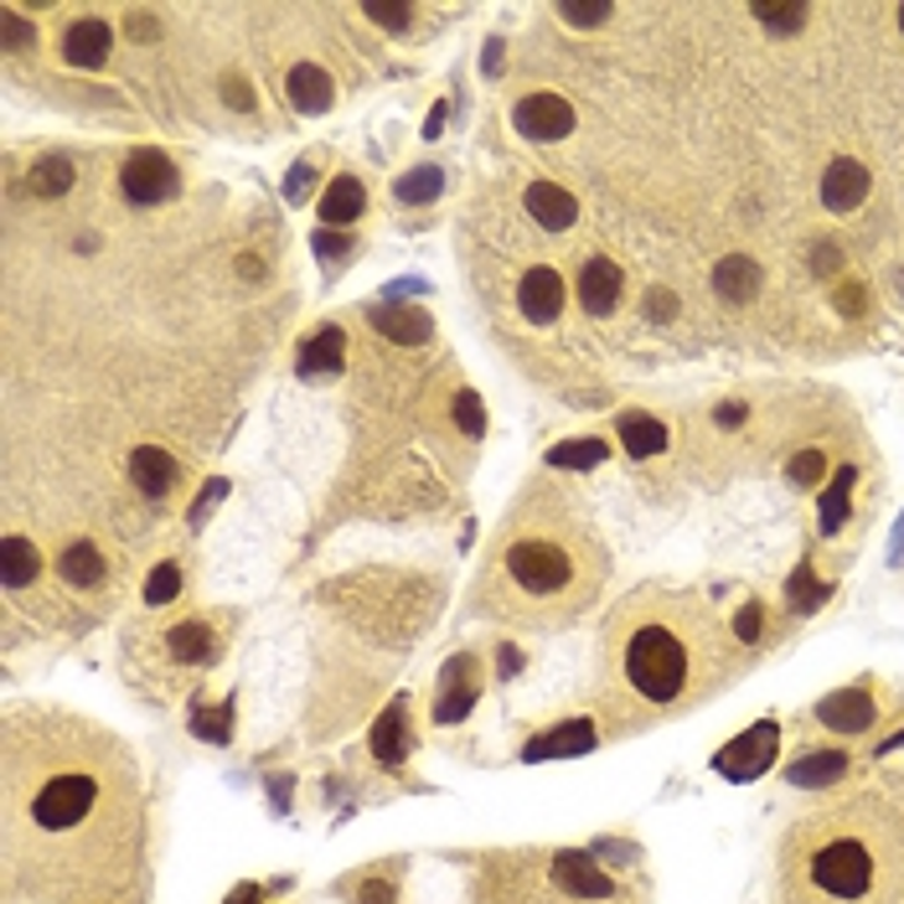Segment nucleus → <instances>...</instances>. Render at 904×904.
Returning a JSON list of instances; mask_svg holds the SVG:
<instances>
[{
  "mask_svg": "<svg viewBox=\"0 0 904 904\" xmlns=\"http://www.w3.org/2000/svg\"><path fill=\"white\" fill-rule=\"evenodd\" d=\"M626 677L641 698L672 703V698L683 692V683H688V651H683V641H677L672 630L641 626L626 647Z\"/></svg>",
  "mask_w": 904,
  "mask_h": 904,
  "instance_id": "1",
  "label": "nucleus"
},
{
  "mask_svg": "<svg viewBox=\"0 0 904 904\" xmlns=\"http://www.w3.org/2000/svg\"><path fill=\"white\" fill-rule=\"evenodd\" d=\"M99 801V781L94 775H52L47 786L32 796V822L41 832H73L79 822H88V811Z\"/></svg>",
  "mask_w": 904,
  "mask_h": 904,
  "instance_id": "2",
  "label": "nucleus"
},
{
  "mask_svg": "<svg viewBox=\"0 0 904 904\" xmlns=\"http://www.w3.org/2000/svg\"><path fill=\"white\" fill-rule=\"evenodd\" d=\"M811 879L827 889V894H837V900H858L868 884H873V858H868L864 843H832L817 853V864H811Z\"/></svg>",
  "mask_w": 904,
  "mask_h": 904,
  "instance_id": "3",
  "label": "nucleus"
},
{
  "mask_svg": "<svg viewBox=\"0 0 904 904\" xmlns=\"http://www.w3.org/2000/svg\"><path fill=\"white\" fill-rule=\"evenodd\" d=\"M775 745H781L775 724H755L749 734H739L734 745L719 749V755H713V766H719V775H728V781H755V775H766V770H770Z\"/></svg>",
  "mask_w": 904,
  "mask_h": 904,
  "instance_id": "4",
  "label": "nucleus"
},
{
  "mask_svg": "<svg viewBox=\"0 0 904 904\" xmlns=\"http://www.w3.org/2000/svg\"><path fill=\"white\" fill-rule=\"evenodd\" d=\"M119 186H124V197L135 202V207H156V202H166L177 192V166L160 156V150H135L130 166H124V177H119Z\"/></svg>",
  "mask_w": 904,
  "mask_h": 904,
  "instance_id": "5",
  "label": "nucleus"
},
{
  "mask_svg": "<svg viewBox=\"0 0 904 904\" xmlns=\"http://www.w3.org/2000/svg\"><path fill=\"white\" fill-rule=\"evenodd\" d=\"M507 569L517 574V584L532 594H549L569 579V558L553 549V543H517L507 553Z\"/></svg>",
  "mask_w": 904,
  "mask_h": 904,
  "instance_id": "6",
  "label": "nucleus"
},
{
  "mask_svg": "<svg viewBox=\"0 0 904 904\" xmlns=\"http://www.w3.org/2000/svg\"><path fill=\"white\" fill-rule=\"evenodd\" d=\"M517 130L532 140H564L574 130V104L558 94H532L517 104Z\"/></svg>",
  "mask_w": 904,
  "mask_h": 904,
  "instance_id": "7",
  "label": "nucleus"
},
{
  "mask_svg": "<svg viewBox=\"0 0 904 904\" xmlns=\"http://www.w3.org/2000/svg\"><path fill=\"white\" fill-rule=\"evenodd\" d=\"M864 197H868V171L858 166V160L843 156L822 171V202L832 207V213H853Z\"/></svg>",
  "mask_w": 904,
  "mask_h": 904,
  "instance_id": "8",
  "label": "nucleus"
},
{
  "mask_svg": "<svg viewBox=\"0 0 904 904\" xmlns=\"http://www.w3.org/2000/svg\"><path fill=\"white\" fill-rule=\"evenodd\" d=\"M517 305H522V315L528 321H558V311H564V279L553 275V269H532L522 285H517Z\"/></svg>",
  "mask_w": 904,
  "mask_h": 904,
  "instance_id": "9",
  "label": "nucleus"
},
{
  "mask_svg": "<svg viewBox=\"0 0 904 904\" xmlns=\"http://www.w3.org/2000/svg\"><path fill=\"white\" fill-rule=\"evenodd\" d=\"M579 305L590 315H610L620 305V269L615 258H590L584 275H579Z\"/></svg>",
  "mask_w": 904,
  "mask_h": 904,
  "instance_id": "10",
  "label": "nucleus"
},
{
  "mask_svg": "<svg viewBox=\"0 0 904 904\" xmlns=\"http://www.w3.org/2000/svg\"><path fill=\"white\" fill-rule=\"evenodd\" d=\"M817 719H822L827 728H837V734H864V728L873 724V698L858 688L832 692V698L817 703Z\"/></svg>",
  "mask_w": 904,
  "mask_h": 904,
  "instance_id": "11",
  "label": "nucleus"
},
{
  "mask_svg": "<svg viewBox=\"0 0 904 904\" xmlns=\"http://www.w3.org/2000/svg\"><path fill=\"white\" fill-rule=\"evenodd\" d=\"M528 213L549 228V233H564L574 228V217H579V202L564 192V186H553V181H532L528 186Z\"/></svg>",
  "mask_w": 904,
  "mask_h": 904,
  "instance_id": "12",
  "label": "nucleus"
},
{
  "mask_svg": "<svg viewBox=\"0 0 904 904\" xmlns=\"http://www.w3.org/2000/svg\"><path fill=\"white\" fill-rule=\"evenodd\" d=\"M109 41H114V32H109L104 21H79V26L68 32V41H62V52H68L73 68H104Z\"/></svg>",
  "mask_w": 904,
  "mask_h": 904,
  "instance_id": "13",
  "label": "nucleus"
},
{
  "mask_svg": "<svg viewBox=\"0 0 904 904\" xmlns=\"http://www.w3.org/2000/svg\"><path fill=\"white\" fill-rule=\"evenodd\" d=\"M130 481H135L145 496H160L177 481V460L166 450H156V445H140V450L130 455Z\"/></svg>",
  "mask_w": 904,
  "mask_h": 904,
  "instance_id": "14",
  "label": "nucleus"
},
{
  "mask_svg": "<svg viewBox=\"0 0 904 904\" xmlns=\"http://www.w3.org/2000/svg\"><path fill=\"white\" fill-rule=\"evenodd\" d=\"M553 873H558V884L574 889V894H584V900H610V894H615V884H610V879L590 864V858H584V853H564Z\"/></svg>",
  "mask_w": 904,
  "mask_h": 904,
  "instance_id": "15",
  "label": "nucleus"
},
{
  "mask_svg": "<svg viewBox=\"0 0 904 904\" xmlns=\"http://www.w3.org/2000/svg\"><path fill=\"white\" fill-rule=\"evenodd\" d=\"M285 83H290V99H296L300 114H326V109H332V79H326L315 62H300Z\"/></svg>",
  "mask_w": 904,
  "mask_h": 904,
  "instance_id": "16",
  "label": "nucleus"
},
{
  "mask_svg": "<svg viewBox=\"0 0 904 904\" xmlns=\"http://www.w3.org/2000/svg\"><path fill=\"white\" fill-rule=\"evenodd\" d=\"M321 222H352V217H362V207H367V192H362V181L357 177H336L326 192H321Z\"/></svg>",
  "mask_w": 904,
  "mask_h": 904,
  "instance_id": "17",
  "label": "nucleus"
},
{
  "mask_svg": "<svg viewBox=\"0 0 904 904\" xmlns=\"http://www.w3.org/2000/svg\"><path fill=\"white\" fill-rule=\"evenodd\" d=\"M713 285H719V296L724 300H755V290H760V269H755V258L745 254H728L719 258V269H713Z\"/></svg>",
  "mask_w": 904,
  "mask_h": 904,
  "instance_id": "18",
  "label": "nucleus"
},
{
  "mask_svg": "<svg viewBox=\"0 0 904 904\" xmlns=\"http://www.w3.org/2000/svg\"><path fill=\"white\" fill-rule=\"evenodd\" d=\"M377 332L403 341V347H419V341H430V315L424 311H403V305H377L373 311Z\"/></svg>",
  "mask_w": 904,
  "mask_h": 904,
  "instance_id": "19",
  "label": "nucleus"
},
{
  "mask_svg": "<svg viewBox=\"0 0 904 904\" xmlns=\"http://www.w3.org/2000/svg\"><path fill=\"white\" fill-rule=\"evenodd\" d=\"M341 352H347V336L326 326L321 336H311L305 347H300V373L305 377H321V373H336L341 367Z\"/></svg>",
  "mask_w": 904,
  "mask_h": 904,
  "instance_id": "20",
  "label": "nucleus"
},
{
  "mask_svg": "<svg viewBox=\"0 0 904 904\" xmlns=\"http://www.w3.org/2000/svg\"><path fill=\"white\" fill-rule=\"evenodd\" d=\"M37 569H41V553H37V543H26V538H5L0 543V574H5V584L11 590H21V584H32L37 579Z\"/></svg>",
  "mask_w": 904,
  "mask_h": 904,
  "instance_id": "21",
  "label": "nucleus"
},
{
  "mask_svg": "<svg viewBox=\"0 0 904 904\" xmlns=\"http://www.w3.org/2000/svg\"><path fill=\"white\" fill-rule=\"evenodd\" d=\"M403 724H409V713H403V703H394L383 719H377L373 728V755L383 760V766H398L403 755H409V734H403Z\"/></svg>",
  "mask_w": 904,
  "mask_h": 904,
  "instance_id": "22",
  "label": "nucleus"
},
{
  "mask_svg": "<svg viewBox=\"0 0 904 904\" xmlns=\"http://www.w3.org/2000/svg\"><path fill=\"white\" fill-rule=\"evenodd\" d=\"M620 439H626V450L636 455V460H647V455H656L667 445V430H662L651 413H626V419H620Z\"/></svg>",
  "mask_w": 904,
  "mask_h": 904,
  "instance_id": "23",
  "label": "nucleus"
},
{
  "mask_svg": "<svg viewBox=\"0 0 904 904\" xmlns=\"http://www.w3.org/2000/svg\"><path fill=\"white\" fill-rule=\"evenodd\" d=\"M594 745V724H564L553 728L549 739H532L528 760H549V755H569V749H590Z\"/></svg>",
  "mask_w": 904,
  "mask_h": 904,
  "instance_id": "24",
  "label": "nucleus"
},
{
  "mask_svg": "<svg viewBox=\"0 0 904 904\" xmlns=\"http://www.w3.org/2000/svg\"><path fill=\"white\" fill-rule=\"evenodd\" d=\"M62 579H68V584H83V590H88V584H99V579H104L99 549H94V543H73V549L62 553Z\"/></svg>",
  "mask_w": 904,
  "mask_h": 904,
  "instance_id": "25",
  "label": "nucleus"
},
{
  "mask_svg": "<svg viewBox=\"0 0 904 904\" xmlns=\"http://www.w3.org/2000/svg\"><path fill=\"white\" fill-rule=\"evenodd\" d=\"M166 647H171V656H177V662H207V656H213V636H207V626L186 620V626H171Z\"/></svg>",
  "mask_w": 904,
  "mask_h": 904,
  "instance_id": "26",
  "label": "nucleus"
},
{
  "mask_svg": "<svg viewBox=\"0 0 904 904\" xmlns=\"http://www.w3.org/2000/svg\"><path fill=\"white\" fill-rule=\"evenodd\" d=\"M32 192H37V197H62V192H68V186H73V166H68V160L62 156H52V160H37V166H32Z\"/></svg>",
  "mask_w": 904,
  "mask_h": 904,
  "instance_id": "27",
  "label": "nucleus"
},
{
  "mask_svg": "<svg viewBox=\"0 0 904 904\" xmlns=\"http://www.w3.org/2000/svg\"><path fill=\"white\" fill-rule=\"evenodd\" d=\"M847 492H853V466H843V471L832 475V486H827V496H822V532H837V528H843Z\"/></svg>",
  "mask_w": 904,
  "mask_h": 904,
  "instance_id": "28",
  "label": "nucleus"
},
{
  "mask_svg": "<svg viewBox=\"0 0 904 904\" xmlns=\"http://www.w3.org/2000/svg\"><path fill=\"white\" fill-rule=\"evenodd\" d=\"M843 770H847L843 755H811L801 766H791V781H796V786H827V781H837Z\"/></svg>",
  "mask_w": 904,
  "mask_h": 904,
  "instance_id": "29",
  "label": "nucleus"
},
{
  "mask_svg": "<svg viewBox=\"0 0 904 904\" xmlns=\"http://www.w3.org/2000/svg\"><path fill=\"white\" fill-rule=\"evenodd\" d=\"M755 16L766 21L770 32L791 37V32H801V26H806V16H811V11H806L801 0H791V5H755Z\"/></svg>",
  "mask_w": 904,
  "mask_h": 904,
  "instance_id": "30",
  "label": "nucleus"
},
{
  "mask_svg": "<svg viewBox=\"0 0 904 904\" xmlns=\"http://www.w3.org/2000/svg\"><path fill=\"white\" fill-rule=\"evenodd\" d=\"M471 703H475L471 683H450V677H445V698H439L434 713H439V724H455V719H466V713H471Z\"/></svg>",
  "mask_w": 904,
  "mask_h": 904,
  "instance_id": "31",
  "label": "nucleus"
},
{
  "mask_svg": "<svg viewBox=\"0 0 904 904\" xmlns=\"http://www.w3.org/2000/svg\"><path fill=\"white\" fill-rule=\"evenodd\" d=\"M439 186H445V177H439L434 166H424V171H413V177L398 181V197L403 202H434L439 197Z\"/></svg>",
  "mask_w": 904,
  "mask_h": 904,
  "instance_id": "32",
  "label": "nucleus"
},
{
  "mask_svg": "<svg viewBox=\"0 0 904 904\" xmlns=\"http://www.w3.org/2000/svg\"><path fill=\"white\" fill-rule=\"evenodd\" d=\"M553 466H600L605 460V445L600 439H579V445H558V450H549Z\"/></svg>",
  "mask_w": 904,
  "mask_h": 904,
  "instance_id": "33",
  "label": "nucleus"
},
{
  "mask_svg": "<svg viewBox=\"0 0 904 904\" xmlns=\"http://www.w3.org/2000/svg\"><path fill=\"white\" fill-rule=\"evenodd\" d=\"M558 11L569 26H600V21H610V0H564Z\"/></svg>",
  "mask_w": 904,
  "mask_h": 904,
  "instance_id": "34",
  "label": "nucleus"
},
{
  "mask_svg": "<svg viewBox=\"0 0 904 904\" xmlns=\"http://www.w3.org/2000/svg\"><path fill=\"white\" fill-rule=\"evenodd\" d=\"M177 590H181L177 564H160V569L145 579V600H150V605H166V600H177Z\"/></svg>",
  "mask_w": 904,
  "mask_h": 904,
  "instance_id": "35",
  "label": "nucleus"
},
{
  "mask_svg": "<svg viewBox=\"0 0 904 904\" xmlns=\"http://www.w3.org/2000/svg\"><path fill=\"white\" fill-rule=\"evenodd\" d=\"M791 600H796V610H817L827 600V584H817V579H811V569H801L796 574V579H791Z\"/></svg>",
  "mask_w": 904,
  "mask_h": 904,
  "instance_id": "36",
  "label": "nucleus"
},
{
  "mask_svg": "<svg viewBox=\"0 0 904 904\" xmlns=\"http://www.w3.org/2000/svg\"><path fill=\"white\" fill-rule=\"evenodd\" d=\"M822 471H827L822 450H801L796 460H791V481H796V486H811V481H822Z\"/></svg>",
  "mask_w": 904,
  "mask_h": 904,
  "instance_id": "37",
  "label": "nucleus"
},
{
  "mask_svg": "<svg viewBox=\"0 0 904 904\" xmlns=\"http://www.w3.org/2000/svg\"><path fill=\"white\" fill-rule=\"evenodd\" d=\"M367 21L388 26V32H409L413 11H409V5H383V0H373V5H367Z\"/></svg>",
  "mask_w": 904,
  "mask_h": 904,
  "instance_id": "38",
  "label": "nucleus"
},
{
  "mask_svg": "<svg viewBox=\"0 0 904 904\" xmlns=\"http://www.w3.org/2000/svg\"><path fill=\"white\" fill-rule=\"evenodd\" d=\"M455 419H460V430L471 434V439L486 430V413H481V398H475V394H460V398H455Z\"/></svg>",
  "mask_w": 904,
  "mask_h": 904,
  "instance_id": "39",
  "label": "nucleus"
},
{
  "mask_svg": "<svg viewBox=\"0 0 904 904\" xmlns=\"http://www.w3.org/2000/svg\"><path fill=\"white\" fill-rule=\"evenodd\" d=\"M5 47H11V52H21V47H26V41H32V26H26V21L16 16V11H5Z\"/></svg>",
  "mask_w": 904,
  "mask_h": 904,
  "instance_id": "40",
  "label": "nucleus"
},
{
  "mask_svg": "<svg viewBox=\"0 0 904 904\" xmlns=\"http://www.w3.org/2000/svg\"><path fill=\"white\" fill-rule=\"evenodd\" d=\"M347 243H352V238L326 233V228H321V233H315V254H321V258H341V254H347Z\"/></svg>",
  "mask_w": 904,
  "mask_h": 904,
  "instance_id": "41",
  "label": "nucleus"
},
{
  "mask_svg": "<svg viewBox=\"0 0 904 904\" xmlns=\"http://www.w3.org/2000/svg\"><path fill=\"white\" fill-rule=\"evenodd\" d=\"M222 99L233 104V109H254V88H249V83H238V79H228V83H222Z\"/></svg>",
  "mask_w": 904,
  "mask_h": 904,
  "instance_id": "42",
  "label": "nucleus"
},
{
  "mask_svg": "<svg viewBox=\"0 0 904 904\" xmlns=\"http://www.w3.org/2000/svg\"><path fill=\"white\" fill-rule=\"evenodd\" d=\"M864 305H868L864 285H843V296H837V311H843V315H858Z\"/></svg>",
  "mask_w": 904,
  "mask_h": 904,
  "instance_id": "43",
  "label": "nucleus"
},
{
  "mask_svg": "<svg viewBox=\"0 0 904 904\" xmlns=\"http://www.w3.org/2000/svg\"><path fill=\"white\" fill-rule=\"evenodd\" d=\"M837 249H832V243H817V249H811V269H817V275H832V269H837Z\"/></svg>",
  "mask_w": 904,
  "mask_h": 904,
  "instance_id": "44",
  "label": "nucleus"
},
{
  "mask_svg": "<svg viewBox=\"0 0 904 904\" xmlns=\"http://www.w3.org/2000/svg\"><path fill=\"white\" fill-rule=\"evenodd\" d=\"M222 492H228V486H222V481H213V486H207V496H197V507H192V522H202V517L213 511V502H217Z\"/></svg>",
  "mask_w": 904,
  "mask_h": 904,
  "instance_id": "45",
  "label": "nucleus"
},
{
  "mask_svg": "<svg viewBox=\"0 0 904 904\" xmlns=\"http://www.w3.org/2000/svg\"><path fill=\"white\" fill-rule=\"evenodd\" d=\"M647 311H651V315H662V321H667V315H672V311H677V300H672V296H667V290H651V300H647Z\"/></svg>",
  "mask_w": 904,
  "mask_h": 904,
  "instance_id": "46",
  "label": "nucleus"
},
{
  "mask_svg": "<svg viewBox=\"0 0 904 904\" xmlns=\"http://www.w3.org/2000/svg\"><path fill=\"white\" fill-rule=\"evenodd\" d=\"M734 626H739V636H745V641H755V636H760V610L749 605L745 615H739V620H734Z\"/></svg>",
  "mask_w": 904,
  "mask_h": 904,
  "instance_id": "47",
  "label": "nucleus"
},
{
  "mask_svg": "<svg viewBox=\"0 0 904 904\" xmlns=\"http://www.w3.org/2000/svg\"><path fill=\"white\" fill-rule=\"evenodd\" d=\"M719 424H745V409H739V403H724V409H719Z\"/></svg>",
  "mask_w": 904,
  "mask_h": 904,
  "instance_id": "48",
  "label": "nucleus"
},
{
  "mask_svg": "<svg viewBox=\"0 0 904 904\" xmlns=\"http://www.w3.org/2000/svg\"><path fill=\"white\" fill-rule=\"evenodd\" d=\"M305 186H311V166H300L296 177H290V197H300V192H305Z\"/></svg>",
  "mask_w": 904,
  "mask_h": 904,
  "instance_id": "49",
  "label": "nucleus"
},
{
  "mask_svg": "<svg viewBox=\"0 0 904 904\" xmlns=\"http://www.w3.org/2000/svg\"><path fill=\"white\" fill-rule=\"evenodd\" d=\"M130 32H135V41H150V37H156V26H150L145 16H135V21H130Z\"/></svg>",
  "mask_w": 904,
  "mask_h": 904,
  "instance_id": "50",
  "label": "nucleus"
},
{
  "mask_svg": "<svg viewBox=\"0 0 904 904\" xmlns=\"http://www.w3.org/2000/svg\"><path fill=\"white\" fill-rule=\"evenodd\" d=\"M388 900H394V894H388V889H383V884L362 889V904H388Z\"/></svg>",
  "mask_w": 904,
  "mask_h": 904,
  "instance_id": "51",
  "label": "nucleus"
},
{
  "mask_svg": "<svg viewBox=\"0 0 904 904\" xmlns=\"http://www.w3.org/2000/svg\"><path fill=\"white\" fill-rule=\"evenodd\" d=\"M439 124H445V104H434V114H430V124H424V135H439Z\"/></svg>",
  "mask_w": 904,
  "mask_h": 904,
  "instance_id": "52",
  "label": "nucleus"
},
{
  "mask_svg": "<svg viewBox=\"0 0 904 904\" xmlns=\"http://www.w3.org/2000/svg\"><path fill=\"white\" fill-rule=\"evenodd\" d=\"M254 900H258V889H238L233 894V904H254Z\"/></svg>",
  "mask_w": 904,
  "mask_h": 904,
  "instance_id": "53",
  "label": "nucleus"
},
{
  "mask_svg": "<svg viewBox=\"0 0 904 904\" xmlns=\"http://www.w3.org/2000/svg\"><path fill=\"white\" fill-rule=\"evenodd\" d=\"M900 32H904V5H900Z\"/></svg>",
  "mask_w": 904,
  "mask_h": 904,
  "instance_id": "54",
  "label": "nucleus"
}]
</instances>
